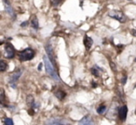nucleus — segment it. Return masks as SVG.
I'll return each instance as SVG.
<instances>
[{"label": "nucleus", "instance_id": "f257e3e1", "mask_svg": "<svg viewBox=\"0 0 136 125\" xmlns=\"http://www.w3.org/2000/svg\"><path fill=\"white\" fill-rule=\"evenodd\" d=\"M43 60H44V65H45V69H46L47 73L49 74L52 79L55 80L56 82H61L59 75H58V73H57L56 71L54 70V66L51 64V62L49 61V58H48L47 56H44L43 57Z\"/></svg>", "mask_w": 136, "mask_h": 125}, {"label": "nucleus", "instance_id": "f03ea898", "mask_svg": "<svg viewBox=\"0 0 136 125\" xmlns=\"http://www.w3.org/2000/svg\"><path fill=\"white\" fill-rule=\"evenodd\" d=\"M35 56V51L32 48H26L19 53V59L21 61L31 60Z\"/></svg>", "mask_w": 136, "mask_h": 125}, {"label": "nucleus", "instance_id": "7ed1b4c3", "mask_svg": "<svg viewBox=\"0 0 136 125\" xmlns=\"http://www.w3.org/2000/svg\"><path fill=\"white\" fill-rule=\"evenodd\" d=\"M108 15H109V17L115 19V20H117V21H118L121 23L126 22V21H127V17H126L125 14H124L123 12H121V11L111 10L110 12L108 13Z\"/></svg>", "mask_w": 136, "mask_h": 125}, {"label": "nucleus", "instance_id": "20e7f679", "mask_svg": "<svg viewBox=\"0 0 136 125\" xmlns=\"http://www.w3.org/2000/svg\"><path fill=\"white\" fill-rule=\"evenodd\" d=\"M45 125H71V122L62 118H52L47 120Z\"/></svg>", "mask_w": 136, "mask_h": 125}, {"label": "nucleus", "instance_id": "39448f33", "mask_svg": "<svg viewBox=\"0 0 136 125\" xmlns=\"http://www.w3.org/2000/svg\"><path fill=\"white\" fill-rule=\"evenodd\" d=\"M21 75H22V72L20 71V70L15 72H13V73L11 75V77H9V82H9V84H11L13 88H15L16 87V84H17V82H18L19 78L21 77Z\"/></svg>", "mask_w": 136, "mask_h": 125}, {"label": "nucleus", "instance_id": "423d86ee", "mask_svg": "<svg viewBox=\"0 0 136 125\" xmlns=\"http://www.w3.org/2000/svg\"><path fill=\"white\" fill-rule=\"evenodd\" d=\"M15 56V48L11 44H7L5 46V57L8 59H12Z\"/></svg>", "mask_w": 136, "mask_h": 125}, {"label": "nucleus", "instance_id": "0eeeda50", "mask_svg": "<svg viewBox=\"0 0 136 125\" xmlns=\"http://www.w3.org/2000/svg\"><path fill=\"white\" fill-rule=\"evenodd\" d=\"M45 49H46L47 54H48V58H49V61L51 62L52 65H54L55 62H54V55H53V48H52V46L48 43L46 45V46H45Z\"/></svg>", "mask_w": 136, "mask_h": 125}, {"label": "nucleus", "instance_id": "6e6552de", "mask_svg": "<svg viewBox=\"0 0 136 125\" xmlns=\"http://www.w3.org/2000/svg\"><path fill=\"white\" fill-rule=\"evenodd\" d=\"M127 114H128V107H127V106H122L118 110V116H119V118H120V120L122 121L126 120Z\"/></svg>", "mask_w": 136, "mask_h": 125}, {"label": "nucleus", "instance_id": "1a4fd4ad", "mask_svg": "<svg viewBox=\"0 0 136 125\" xmlns=\"http://www.w3.org/2000/svg\"><path fill=\"white\" fill-rule=\"evenodd\" d=\"M84 46H85V47H86V49L87 50H90V47L92 46V45H93V40L91 38H90V36H88V35H85V37H84Z\"/></svg>", "mask_w": 136, "mask_h": 125}, {"label": "nucleus", "instance_id": "9d476101", "mask_svg": "<svg viewBox=\"0 0 136 125\" xmlns=\"http://www.w3.org/2000/svg\"><path fill=\"white\" fill-rule=\"evenodd\" d=\"M3 3H4V6H5V9L6 11L11 16V17H14V11H13V8L11 6V4L8 3V0H3Z\"/></svg>", "mask_w": 136, "mask_h": 125}, {"label": "nucleus", "instance_id": "9b49d317", "mask_svg": "<svg viewBox=\"0 0 136 125\" xmlns=\"http://www.w3.org/2000/svg\"><path fill=\"white\" fill-rule=\"evenodd\" d=\"M78 125H94V122L90 117H84L81 119Z\"/></svg>", "mask_w": 136, "mask_h": 125}, {"label": "nucleus", "instance_id": "f8f14e48", "mask_svg": "<svg viewBox=\"0 0 136 125\" xmlns=\"http://www.w3.org/2000/svg\"><path fill=\"white\" fill-rule=\"evenodd\" d=\"M102 71H103V70L101 69V68H99L97 65H94V66L91 68V73H92L95 77H99V76H100Z\"/></svg>", "mask_w": 136, "mask_h": 125}, {"label": "nucleus", "instance_id": "ddd939ff", "mask_svg": "<svg viewBox=\"0 0 136 125\" xmlns=\"http://www.w3.org/2000/svg\"><path fill=\"white\" fill-rule=\"evenodd\" d=\"M54 94H55V96H56L59 100H62L64 97H65V95H66V94H65L64 91H62V90L56 91V92L54 93Z\"/></svg>", "mask_w": 136, "mask_h": 125}, {"label": "nucleus", "instance_id": "4468645a", "mask_svg": "<svg viewBox=\"0 0 136 125\" xmlns=\"http://www.w3.org/2000/svg\"><path fill=\"white\" fill-rule=\"evenodd\" d=\"M31 25H32V27H33L34 29H36V30L38 29V21H37V18H36V17H34V18L32 19Z\"/></svg>", "mask_w": 136, "mask_h": 125}, {"label": "nucleus", "instance_id": "2eb2a0df", "mask_svg": "<svg viewBox=\"0 0 136 125\" xmlns=\"http://www.w3.org/2000/svg\"><path fill=\"white\" fill-rule=\"evenodd\" d=\"M26 102H27V105H29L30 107H34V105H35V100H34V97L33 95H28L27 96V98H26Z\"/></svg>", "mask_w": 136, "mask_h": 125}, {"label": "nucleus", "instance_id": "dca6fc26", "mask_svg": "<svg viewBox=\"0 0 136 125\" xmlns=\"http://www.w3.org/2000/svg\"><path fill=\"white\" fill-rule=\"evenodd\" d=\"M8 69V64L4 60H0V72H5Z\"/></svg>", "mask_w": 136, "mask_h": 125}, {"label": "nucleus", "instance_id": "f3484780", "mask_svg": "<svg viewBox=\"0 0 136 125\" xmlns=\"http://www.w3.org/2000/svg\"><path fill=\"white\" fill-rule=\"evenodd\" d=\"M105 110H106V106L105 105H101L100 107L97 108V112L99 114H103L105 112Z\"/></svg>", "mask_w": 136, "mask_h": 125}, {"label": "nucleus", "instance_id": "a211bd4d", "mask_svg": "<svg viewBox=\"0 0 136 125\" xmlns=\"http://www.w3.org/2000/svg\"><path fill=\"white\" fill-rule=\"evenodd\" d=\"M5 125H13V120L11 119H9V118H6Z\"/></svg>", "mask_w": 136, "mask_h": 125}, {"label": "nucleus", "instance_id": "6ab92c4d", "mask_svg": "<svg viewBox=\"0 0 136 125\" xmlns=\"http://www.w3.org/2000/svg\"><path fill=\"white\" fill-rule=\"evenodd\" d=\"M110 66H111V69L114 72H117V67H116V64L113 63V62H110Z\"/></svg>", "mask_w": 136, "mask_h": 125}, {"label": "nucleus", "instance_id": "aec40b11", "mask_svg": "<svg viewBox=\"0 0 136 125\" xmlns=\"http://www.w3.org/2000/svg\"><path fill=\"white\" fill-rule=\"evenodd\" d=\"M62 0H53V6L54 7H57V6L62 3Z\"/></svg>", "mask_w": 136, "mask_h": 125}, {"label": "nucleus", "instance_id": "412c9836", "mask_svg": "<svg viewBox=\"0 0 136 125\" xmlns=\"http://www.w3.org/2000/svg\"><path fill=\"white\" fill-rule=\"evenodd\" d=\"M126 82H127V76H126V75H125V76L123 77V79L121 80V84H123V85H124V84H126Z\"/></svg>", "mask_w": 136, "mask_h": 125}, {"label": "nucleus", "instance_id": "4be33fe9", "mask_svg": "<svg viewBox=\"0 0 136 125\" xmlns=\"http://www.w3.org/2000/svg\"><path fill=\"white\" fill-rule=\"evenodd\" d=\"M27 25H28V21H24V22H23L21 24L22 27H24V26H27Z\"/></svg>", "mask_w": 136, "mask_h": 125}, {"label": "nucleus", "instance_id": "5701e85b", "mask_svg": "<svg viewBox=\"0 0 136 125\" xmlns=\"http://www.w3.org/2000/svg\"><path fill=\"white\" fill-rule=\"evenodd\" d=\"M42 66H43V65H42V63H40L38 65V71H41L42 70Z\"/></svg>", "mask_w": 136, "mask_h": 125}, {"label": "nucleus", "instance_id": "b1692460", "mask_svg": "<svg viewBox=\"0 0 136 125\" xmlns=\"http://www.w3.org/2000/svg\"><path fill=\"white\" fill-rule=\"evenodd\" d=\"M134 61H135V62H136V59H134Z\"/></svg>", "mask_w": 136, "mask_h": 125}, {"label": "nucleus", "instance_id": "393cba45", "mask_svg": "<svg viewBox=\"0 0 136 125\" xmlns=\"http://www.w3.org/2000/svg\"><path fill=\"white\" fill-rule=\"evenodd\" d=\"M135 31H136V29H135Z\"/></svg>", "mask_w": 136, "mask_h": 125}]
</instances>
